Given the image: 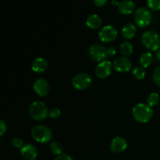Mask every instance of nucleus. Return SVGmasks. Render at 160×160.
<instances>
[{
  "mask_svg": "<svg viewBox=\"0 0 160 160\" xmlns=\"http://www.w3.org/2000/svg\"><path fill=\"white\" fill-rule=\"evenodd\" d=\"M146 101L150 107L156 106L160 101V97L159 94L156 93V92H152V93L149 94V95H148V97H147Z\"/></svg>",
  "mask_w": 160,
  "mask_h": 160,
  "instance_id": "obj_21",
  "label": "nucleus"
},
{
  "mask_svg": "<svg viewBox=\"0 0 160 160\" xmlns=\"http://www.w3.org/2000/svg\"><path fill=\"white\" fill-rule=\"evenodd\" d=\"M112 62L109 60H105L99 62L95 67V74L99 78H106L109 76L112 71Z\"/></svg>",
  "mask_w": 160,
  "mask_h": 160,
  "instance_id": "obj_10",
  "label": "nucleus"
},
{
  "mask_svg": "<svg viewBox=\"0 0 160 160\" xmlns=\"http://www.w3.org/2000/svg\"><path fill=\"white\" fill-rule=\"evenodd\" d=\"M49 148L51 151L52 152L53 154L57 155H62V152H63V146L62 144L59 142H53L49 144Z\"/></svg>",
  "mask_w": 160,
  "mask_h": 160,
  "instance_id": "obj_20",
  "label": "nucleus"
},
{
  "mask_svg": "<svg viewBox=\"0 0 160 160\" xmlns=\"http://www.w3.org/2000/svg\"><path fill=\"white\" fill-rule=\"evenodd\" d=\"M6 130H7V126L6 122L3 120H0V135L2 136L6 133Z\"/></svg>",
  "mask_w": 160,
  "mask_h": 160,
  "instance_id": "obj_27",
  "label": "nucleus"
},
{
  "mask_svg": "<svg viewBox=\"0 0 160 160\" xmlns=\"http://www.w3.org/2000/svg\"><path fill=\"white\" fill-rule=\"evenodd\" d=\"M156 56H157L158 59L160 61V48L159 50L157 51V52H156Z\"/></svg>",
  "mask_w": 160,
  "mask_h": 160,
  "instance_id": "obj_32",
  "label": "nucleus"
},
{
  "mask_svg": "<svg viewBox=\"0 0 160 160\" xmlns=\"http://www.w3.org/2000/svg\"><path fill=\"white\" fill-rule=\"evenodd\" d=\"M114 69L121 73L128 72L131 68V61L126 56H120L114 60L112 63Z\"/></svg>",
  "mask_w": 160,
  "mask_h": 160,
  "instance_id": "obj_11",
  "label": "nucleus"
},
{
  "mask_svg": "<svg viewBox=\"0 0 160 160\" xmlns=\"http://www.w3.org/2000/svg\"><path fill=\"white\" fill-rule=\"evenodd\" d=\"M142 42L148 49L156 51L160 48V34L155 31H147L143 33Z\"/></svg>",
  "mask_w": 160,
  "mask_h": 160,
  "instance_id": "obj_4",
  "label": "nucleus"
},
{
  "mask_svg": "<svg viewBox=\"0 0 160 160\" xmlns=\"http://www.w3.org/2000/svg\"><path fill=\"white\" fill-rule=\"evenodd\" d=\"M106 2H107L106 0H95V1H94V3H95L97 6H103Z\"/></svg>",
  "mask_w": 160,
  "mask_h": 160,
  "instance_id": "obj_30",
  "label": "nucleus"
},
{
  "mask_svg": "<svg viewBox=\"0 0 160 160\" xmlns=\"http://www.w3.org/2000/svg\"><path fill=\"white\" fill-rule=\"evenodd\" d=\"M137 28L135 25L131 22L125 23L124 26L122 28V34L127 39H131L135 36Z\"/></svg>",
  "mask_w": 160,
  "mask_h": 160,
  "instance_id": "obj_16",
  "label": "nucleus"
},
{
  "mask_svg": "<svg viewBox=\"0 0 160 160\" xmlns=\"http://www.w3.org/2000/svg\"><path fill=\"white\" fill-rule=\"evenodd\" d=\"M29 114L34 120H43L48 116V107L45 102L42 101H34L29 106Z\"/></svg>",
  "mask_w": 160,
  "mask_h": 160,
  "instance_id": "obj_3",
  "label": "nucleus"
},
{
  "mask_svg": "<svg viewBox=\"0 0 160 160\" xmlns=\"http://www.w3.org/2000/svg\"><path fill=\"white\" fill-rule=\"evenodd\" d=\"M60 115H61V111L59 110L58 108H56V107L50 109L49 112H48V116H49L52 119H54V120L59 118V117H60Z\"/></svg>",
  "mask_w": 160,
  "mask_h": 160,
  "instance_id": "obj_25",
  "label": "nucleus"
},
{
  "mask_svg": "<svg viewBox=\"0 0 160 160\" xmlns=\"http://www.w3.org/2000/svg\"><path fill=\"white\" fill-rule=\"evenodd\" d=\"M31 134L34 140L42 144L48 143L52 137L51 129L43 124H38L33 127Z\"/></svg>",
  "mask_w": 160,
  "mask_h": 160,
  "instance_id": "obj_2",
  "label": "nucleus"
},
{
  "mask_svg": "<svg viewBox=\"0 0 160 160\" xmlns=\"http://www.w3.org/2000/svg\"><path fill=\"white\" fill-rule=\"evenodd\" d=\"M134 18L138 26L144 28L151 23L152 16L148 9L145 7H139L135 10Z\"/></svg>",
  "mask_w": 160,
  "mask_h": 160,
  "instance_id": "obj_5",
  "label": "nucleus"
},
{
  "mask_svg": "<svg viewBox=\"0 0 160 160\" xmlns=\"http://www.w3.org/2000/svg\"><path fill=\"white\" fill-rule=\"evenodd\" d=\"M54 160H73V159L71 158V156H69L67 154H62L59 155V156H56Z\"/></svg>",
  "mask_w": 160,
  "mask_h": 160,
  "instance_id": "obj_28",
  "label": "nucleus"
},
{
  "mask_svg": "<svg viewBox=\"0 0 160 160\" xmlns=\"http://www.w3.org/2000/svg\"><path fill=\"white\" fill-rule=\"evenodd\" d=\"M117 30L112 25H106L98 31V37L100 40L104 42H110L115 40L117 37Z\"/></svg>",
  "mask_w": 160,
  "mask_h": 160,
  "instance_id": "obj_8",
  "label": "nucleus"
},
{
  "mask_svg": "<svg viewBox=\"0 0 160 160\" xmlns=\"http://www.w3.org/2000/svg\"><path fill=\"white\" fill-rule=\"evenodd\" d=\"M92 77L87 73H80L75 75L72 80V85L78 90H84L92 84Z\"/></svg>",
  "mask_w": 160,
  "mask_h": 160,
  "instance_id": "obj_7",
  "label": "nucleus"
},
{
  "mask_svg": "<svg viewBox=\"0 0 160 160\" xmlns=\"http://www.w3.org/2000/svg\"><path fill=\"white\" fill-rule=\"evenodd\" d=\"M152 79L155 84L160 87V66L156 67L152 73Z\"/></svg>",
  "mask_w": 160,
  "mask_h": 160,
  "instance_id": "obj_23",
  "label": "nucleus"
},
{
  "mask_svg": "<svg viewBox=\"0 0 160 160\" xmlns=\"http://www.w3.org/2000/svg\"><path fill=\"white\" fill-rule=\"evenodd\" d=\"M133 49H134V47H133L132 44L128 41H124L120 44V52L124 56H130L133 52Z\"/></svg>",
  "mask_w": 160,
  "mask_h": 160,
  "instance_id": "obj_19",
  "label": "nucleus"
},
{
  "mask_svg": "<svg viewBox=\"0 0 160 160\" xmlns=\"http://www.w3.org/2000/svg\"><path fill=\"white\" fill-rule=\"evenodd\" d=\"M48 66V62L45 58L38 57L33 61L31 69L33 71L36 72V73H42L47 70Z\"/></svg>",
  "mask_w": 160,
  "mask_h": 160,
  "instance_id": "obj_15",
  "label": "nucleus"
},
{
  "mask_svg": "<svg viewBox=\"0 0 160 160\" xmlns=\"http://www.w3.org/2000/svg\"><path fill=\"white\" fill-rule=\"evenodd\" d=\"M34 91L39 96H46L50 92V84L44 78H38L34 83Z\"/></svg>",
  "mask_w": 160,
  "mask_h": 160,
  "instance_id": "obj_9",
  "label": "nucleus"
},
{
  "mask_svg": "<svg viewBox=\"0 0 160 160\" xmlns=\"http://www.w3.org/2000/svg\"><path fill=\"white\" fill-rule=\"evenodd\" d=\"M12 145L15 148H20L23 146V141L20 138H14L12 140Z\"/></svg>",
  "mask_w": 160,
  "mask_h": 160,
  "instance_id": "obj_26",
  "label": "nucleus"
},
{
  "mask_svg": "<svg viewBox=\"0 0 160 160\" xmlns=\"http://www.w3.org/2000/svg\"><path fill=\"white\" fill-rule=\"evenodd\" d=\"M88 55L93 60L102 62L107 60V48L100 44H94L88 48Z\"/></svg>",
  "mask_w": 160,
  "mask_h": 160,
  "instance_id": "obj_6",
  "label": "nucleus"
},
{
  "mask_svg": "<svg viewBox=\"0 0 160 160\" xmlns=\"http://www.w3.org/2000/svg\"><path fill=\"white\" fill-rule=\"evenodd\" d=\"M132 73L138 79H143L145 77V70L144 67H136L133 69Z\"/></svg>",
  "mask_w": 160,
  "mask_h": 160,
  "instance_id": "obj_22",
  "label": "nucleus"
},
{
  "mask_svg": "<svg viewBox=\"0 0 160 160\" xmlns=\"http://www.w3.org/2000/svg\"><path fill=\"white\" fill-rule=\"evenodd\" d=\"M20 154L24 160H35L38 152L35 147L31 144H25L20 150Z\"/></svg>",
  "mask_w": 160,
  "mask_h": 160,
  "instance_id": "obj_12",
  "label": "nucleus"
},
{
  "mask_svg": "<svg viewBox=\"0 0 160 160\" xmlns=\"http://www.w3.org/2000/svg\"><path fill=\"white\" fill-rule=\"evenodd\" d=\"M133 117L140 123H146L149 121L153 116V109L148 105L145 103H138L135 105L132 109Z\"/></svg>",
  "mask_w": 160,
  "mask_h": 160,
  "instance_id": "obj_1",
  "label": "nucleus"
},
{
  "mask_svg": "<svg viewBox=\"0 0 160 160\" xmlns=\"http://www.w3.org/2000/svg\"><path fill=\"white\" fill-rule=\"evenodd\" d=\"M147 5L152 10L160 9V0H148Z\"/></svg>",
  "mask_w": 160,
  "mask_h": 160,
  "instance_id": "obj_24",
  "label": "nucleus"
},
{
  "mask_svg": "<svg viewBox=\"0 0 160 160\" xmlns=\"http://www.w3.org/2000/svg\"><path fill=\"white\" fill-rule=\"evenodd\" d=\"M116 53H117V50L114 47L110 46V47H108L107 48V55H108V57H111V56H115Z\"/></svg>",
  "mask_w": 160,
  "mask_h": 160,
  "instance_id": "obj_29",
  "label": "nucleus"
},
{
  "mask_svg": "<svg viewBox=\"0 0 160 160\" xmlns=\"http://www.w3.org/2000/svg\"><path fill=\"white\" fill-rule=\"evenodd\" d=\"M135 8V3L131 0H123V1L120 2L118 5V9L120 12L122 14H125V15L132 13Z\"/></svg>",
  "mask_w": 160,
  "mask_h": 160,
  "instance_id": "obj_14",
  "label": "nucleus"
},
{
  "mask_svg": "<svg viewBox=\"0 0 160 160\" xmlns=\"http://www.w3.org/2000/svg\"><path fill=\"white\" fill-rule=\"evenodd\" d=\"M102 20L101 17L98 16V14H92L86 20V24H87V26L91 28H93V29H96V28H100L102 25Z\"/></svg>",
  "mask_w": 160,
  "mask_h": 160,
  "instance_id": "obj_17",
  "label": "nucleus"
},
{
  "mask_svg": "<svg viewBox=\"0 0 160 160\" xmlns=\"http://www.w3.org/2000/svg\"><path fill=\"white\" fill-rule=\"evenodd\" d=\"M152 60V55L149 52H145L142 53L139 58V62L143 67H148V66L151 65Z\"/></svg>",
  "mask_w": 160,
  "mask_h": 160,
  "instance_id": "obj_18",
  "label": "nucleus"
},
{
  "mask_svg": "<svg viewBox=\"0 0 160 160\" xmlns=\"http://www.w3.org/2000/svg\"><path fill=\"white\" fill-rule=\"evenodd\" d=\"M111 3H112V5H115V6H118V5H119V3H120V2H118V1H112V2H111Z\"/></svg>",
  "mask_w": 160,
  "mask_h": 160,
  "instance_id": "obj_31",
  "label": "nucleus"
},
{
  "mask_svg": "<svg viewBox=\"0 0 160 160\" xmlns=\"http://www.w3.org/2000/svg\"><path fill=\"white\" fill-rule=\"evenodd\" d=\"M128 147V142L123 137H115L110 143V149L113 152L120 153L124 151Z\"/></svg>",
  "mask_w": 160,
  "mask_h": 160,
  "instance_id": "obj_13",
  "label": "nucleus"
}]
</instances>
